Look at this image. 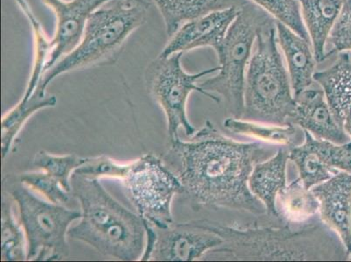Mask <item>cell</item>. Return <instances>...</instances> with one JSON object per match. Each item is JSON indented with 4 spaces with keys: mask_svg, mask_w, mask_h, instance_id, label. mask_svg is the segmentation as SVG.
Masks as SVG:
<instances>
[{
    "mask_svg": "<svg viewBox=\"0 0 351 262\" xmlns=\"http://www.w3.org/2000/svg\"><path fill=\"white\" fill-rule=\"evenodd\" d=\"M191 139L170 145L169 156L178 166L181 195L191 209L265 215L266 209L249 189L248 180L254 166L273 156L274 150L261 143L236 142L222 135L209 120Z\"/></svg>",
    "mask_w": 351,
    "mask_h": 262,
    "instance_id": "6da1fadb",
    "label": "cell"
},
{
    "mask_svg": "<svg viewBox=\"0 0 351 262\" xmlns=\"http://www.w3.org/2000/svg\"><path fill=\"white\" fill-rule=\"evenodd\" d=\"M254 225L224 226L208 220L223 244L210 249L201 261H346L339 236L320 217L302 224L270 219L266 214Z\"/></svg>",
    "mask_w": 351,
    "mask_h": 262,
    "instance_id": "7a4b0ae2",
    "label": "cell"
},
{
    "mask_svg": "<svg viewBox=\"0 0 351 262\" xmlns=\"http://www.w3.org/2000/svg\"><path fill=\"white\" fill-rule=\"evenodd\" d=\"M71 193L82 207L78 225L69 238L86 243L104 257L124 261L141 260L146 248L145 222L104 189L98 178L73 174Z\"/></svg>",
    "mask_w": 351,
    "mask_h": 262,
    "instance_id": "3957f363",
    "label": "cell"
},
{
    "mask_svg": "<svg viewBox=\"0 0 351 262\" xmlns=\"http://www.w3.org/2000/svg\"><path fill=\"white\" fill-rule=\"evenodd\" d=\"M149 6V3L113 0L94 12L78 47L44 73L35 91L46 93L50 83L63 73L113 65L134 32L145 24Z\"/></svg>",
    "mask_w": 351,
    "mask_h": 262,
    "instance_id": "277c9868",
    "label": "cell"
},
{
    "mask_svg": "<svg viewBox=\"0 0 351 262\" xmlns=\"http://www.w3.org/2000/svg\"><path fill=\"white\" fill-rule=\"evenodd\" d=\"M288 70L279 49L276 22L258 33L245 82L242 119L287 126L295 110Z\"/></svg>",
    "mask_w": 351,
    "mask_h": 262,
    "instance_id": "5b68a950",
    "label": "cell"
},
{
    "mask_svg": "<svg viewBox=\"0 0 351 262\" xmlns=\"http://www.w3.org/2000/svg\"><path fill=\"white\" fill-rule=\"evenodd\" d=\"M276 21L254 2L239 10L224 40L215 49L219 62V75L199 85L203 91L218 93L226 102L231 117L242 119L245 110V75L258 33Z\"/></svg>",
    "mask_w": 351,
    "mask_h": 262,
    "instance_id": "8992f818",
    "label": "cell"
},
{
    "mask_svg": "<svg viewBox=\"0 0 351 262\" xmlns=\"http://www.w3.org/2000/svg\"><path fill=\"white\" fill-rule=\"evenodd\" d=\"M3 191L18 204L27 241V261H60L69 254L66 236L82 212L39 199L20 178L6 176Z\"/></svg>",
    "mask_w": 351,
    "mask_h": 262,
    "instance_id": "52a82bcc",
    "label": "cell"
},
{
    "mask_svg": "<svg viewBox=\"0 0 351 262\" xmlns=\"http://www.w3.org/2000/svg\"><path fill=\"white\" fill-rule=\"evenodd\" d=\"M184 53L170 56H159L147 67L145 82L152 97L164 110L167 118L169 143L170 145L180 139L178 131L183 128L187 136L195 135L197 130L189 123L186 115V104L189 95L197 91L219 104L221 99L203 91L197 82L204 76L219 71V66L188 73L182 68L181 59Z\"/></svg>",
    "mask_w": 351,
    "mask_h": 262,
    "instance_id": "ba28073f",
    "label": "cell"
},
{
    "mask_svg": "<svg viewBox=\"0 0 351 262\" xmlns=\"http://www.w3.org/2000/svg\"><path fill=\"white\" fill-rule=\"evenodd\" d=\"M123 182L145 222L160 229L168 228L174 223L171 202L176 195L183 193V185L160 158L147 154L130 163Z\"/></svg>",
    "mask_w": 351,
    "mask_h": 262,
    "instance_id": "9c48e42d",
    "label": "cell"
},
{
    "mask_svg": "<svg viewBox=\"0 0 351 262\" xmlns=\"http://www.w3.org/2000/svg\"><path fill=\"white\" fill-rule=\"evenodd\" d=\"M156 238L147 261H193L223 244L221 236L210 228L208 219L171 224L155 228Z\"/></svg>",
    "mask_w": 351,
    "mask_h": 262,
    "instance_id": "30bf717a",
    "label": "cell"
},
{
    "mask_svg": "<svg viewBox=\"0 0 351 262\" xmlns=\"http://www.w3.org/2000/svg\"><path fill=\"white\" fill-rule=\"evenodd\" d=\"M304 136L302 145L289 150V160L295 165L306 187L311 189L341 171L351 174V140L337 145L315 139L307 130Z\"/></svg>",
    "mask_w": 351,
    "mask_h": 262,
    "instance_id": "8fae6325",
    "label": "cell"
},
{
    "mask_svg": "<svg viewBox=\"0 0 351 262\" xmlns=\"http://www.w3.org/2000/svg\"><path fill=\"white\" fill-rule=\"evenodd\" d=\"M110 1L113 0H43L45 5L52 9L57 21L52 40L53 51L46 71L78 47L89 17Z\"/></svg>",
    "mask_w": 351,
    "mask_h": 262,
    "instance_id": "7c38bea8",
    "label": "cell"
},
{
    "mask_svg": "<svg viewBox=\"0 0 351 262\" xmlns=\"http://www.w3.org/2000/svg\"><path fill=\"white\" fill-rule=\"evenodd\" d=\"M239 10V8L226 9L186 22L170 38L159 56H170L205 47L218 49Z\"/></svg>",
    "mask_w": 351,
    "mask_h": 262,
    "instance_id": "4fadbf2b",
    "label": "cell"
},
{
    "mask_svg": "<svg viewBox=\"0 0 351 262\" xmlns=\"http://www.w3.org/2000/svg\"><path fill=\"white\" fill-rule=\"evenodd\" d=\"M320 204L322 222L337 233L351 254V174L341 171L311 188Z\"/></svg>",
    "mask_w": 351,
    "mask_h": 262,
    "instance_id": "5bb4252c",
    "label": "cell"
},
{
    "mask_svg": "<svg viewBox=\"0 0 351 262\" xmlns=\"http://www.w3.org/2000/svg\"><path fill=\"white\" fill-rule=\"evenodd\" d=\"M296 107L289 123L308 131L315 139L337 145L350 141V137L339 126L328 106L324 92L312 85L295 97Z\"/></svg>",
    "mask_w": 351,
    "mask_h": 262,
    "instance_id": "9a60e30c",
    "label": "cell"
},
{
    "mask_svg": "<svg viewBox=\"0 0 351 262\" xmlns=\"http://www.w3.org/2000/svg\"><path fill=\"white\" fill-rule=\"evenodd\" d=\"M277 38L291 82L293 97L315 84L317 59L311 40L300 36L282 22L276 21Z\"/></svg>",
    "mask_w": 351,
    "mask_h": 262,
    "instance_id": "2e32d148",
    "label": "cell"
},
{
    "mask_svg": "<svg viewBox=\"0 0 351 262\" xmlns=\"http://www.w3.org/2000/svg\"><path fill=\"white\" fill-rule=\"evenodd\" d=\"M289 150L287 147L277 150L276 154L267 160L255 165L249 177V189L264 204L266 215L270 219H280L276 200L287 187Z\"/></svg>",
    "mask_w": 351,
    "mask_h": 262,
    "instance_id": "e0dca14e",
    "label": "cell"
},
{
    "mask_svg": "<svg viewBox=\"0 0 351 262\" xmlns=\"http://www.w3.org/2000/svg\"><path fill=\"white\" fill-rule=\"evenodd\" d=\"M303 22L317 62H324L326 44L339 17L343 0H299Z\"/></svg>",
    "mask_w": 351,
    "mask_h": 262,
    "instance_id": "ac0fdd59",
    "label": "cell"
},
{
    "mask_svg": "<svg viewBox=\"0 0 351 262\" xmlns=\"http://www.w3.org/2000/svg\"><path fill=\"white\" fill-rule=\"evenodd\" d=\"M314 80L324 91L332 114L341 126L344 114L351 107L350 54L347 52L338 53V58L333 65L324 71L315 72Z\"/></svg>",
    "mask_w": 351,
    "mask_h": 262,
    "instance_id": "d6986e66",
    "label": "cell"
},
{
    "mask_svg": "<svg viewBox=\"0 0 351 262\" xmlns=\"http://www.w3.org/2000/svg\"><path fill=\"white\" fill-rule=\"evenodd\" d=\"M276 207L282 222L302 224L317 217L320 204L311 189L306 187L298 178L278 195Z\"/></svg>",
    "mask_w": 351,
    "mask_h": 262,
    "instance_id": "ffe728a7",
    "label": "cell"
},
{
    "mask_svg": "<svg viewBox=\"0 0 351 262\" xmlns=\"http://www.w3.org/2000/svg\"><path fill=\"white\" fill-rule=\"evenodd\" d=\"M57 99L54 95L47 97L46 93L35 91L27 100L19 102L1 121V151L2 158H5L10 152L16 137L35 112L44 108L54 107Z\"/></svg>",
    "mask_w": 351,
    "mask_h": 262,
    "instance_id": "44dd1931",
    "label": "cell"
},
{
    "mask_svg": "<svg viewBox=\"0 0 351 262\" xmlns=\"http://www.w3.org/2000/svg\"><path fill=\"white\" fill-rule=\"evenodd\" d=\"M224 126L235 134L277 143L289 149L300 145L302 135H304V130H300L299 126L293 123L287 124V126H276V124L267 126V123L229 117L225 120Z\"/></svg>",
    "mask_w": 351,
    "mask_h": 262,
    "instance_id": "7402d4cb",
    "label": "cell"
},
{
    "mask_svg": "<svg viewBox=\"0 0 351 262\" xmlns=\"http://www.w3.org/2000/svg\"><path fill=\"white\" fill-rule=\"evenodd\" d=\"M19 6L24 12L25 17L33 30L34 39V59L33 69L28 82L27 89H25L23 95V100H27L33 95L35 89L40 82L41 78L46 72L47 63H49L50 57L52 56L53 46L52 40H47L46 34L43 30V25L38 19L35 17L33 10H32L28 3L25 0H15Z\"/></svg>",
    "mask_w": 351,
    "mask_h": 262,
    "instance_id": "603a6c76",
    "label": "cell"
},
{
    "mask_svg": "<svg viewBox=\"0 0 351 262\" xmlns=\"http://www.w3.org/2000/svg\"><path fill=\"white\" fill-rule=\"evenodd\" d=\"M12 198L3 191L1 204V261L27 260L25 237L12 213Z\"/></svg>",
    "mask_w": 351,
    "mask_h": 262,
    "instance_id": "cb8c5ba5",
    "label": "cell"
},
{
    "mask_svg": "<svg viewBox=\"0 0 351 262\" xmlns=\"http://www.w3.org/2000/svg\"><path fill=\"white\" fill-rule=\"evenodd\" d=\"M251 0H176L173 20L169 37L173 36L182 25L212 12L230 8H242Z\"/></svg>",
    "mask_w": 351,
    "mask_h": 262,
    "instance_id": "d4e9b609",
    "label": "cell"
},
{
    "mask_svg": "<svg viewBox=\"0 0 351 262\" xmlns=\"http://www.w3.org/2000/svg\"><path fill=\"white\" fill-rule=\"evenodd\" d=\"M88 158L75 155L56 156L46 152H38L34 164L59 181L62 187L71 193V177L76 169L86 164Z\"/></svg>",
    "mask_w": 351,
    "mask_h": 262,
    "instance_id": "484cf974",
    "label": "cell"
},
{
    "mask_svg": "<svg viewBox=\"0 0 351 262\" xmlns=\"http://www.w3.org/2000/svg\"><path fill=\"white\" fill-rule=\"evenodd\" d=\"M269 12L276 21L282 22L306 40H309L303 22L299 0H251Z\"/></svg>",
    "mask_w": 351,
    "mask_h": 262,
    "instance_id": "4316f807",
    "label": "cell"
},
{
    "mask_svg": "<svg viewBox=\"0 0 351 262\" xmlns=\"http://www.w3.org/2000/svg\"><path fill=\"white\" fill-rule=\"evenodd\" d=\"M22 183L30 189L38 191L53 204L68 206L71 203V194L59 181L45 171L27 172L20 176Z\"/></svg>",
    "mask_w": 351,
    "mask_h": 262,
    "instance_id": "83f0119b",
    "label": "cell"
},
{
    "mask_svg": "<svg viewBox=\"0 0 351 262\" xmlns=\"http://www.w3.org/2000/svg\"><path fill=\"white\" fill-rule=\"evenodd\" d=\"M328 43L331 45V49L326 53L327 59L333 54L351 51V0H343V8Z\"/></svg>",
    "mask_w": 351,
    "mask_h": 262,
    "instance_id": "f1b7e54d",
    "label": "cell"
},
{
    "mask_svg": "<svg viewBox=\"0 0 351 262\" xmlns=\"http://www.w3.org/2000/svg\"><path fill=\"white\" fill-rule=\"evenodd\" d=\"M130 169V164L120 165L106 156L88 158L86 164L76 169L73 174L91 178H114L123 180Z\"/></svg>",
    "mask_w": 351,
    "mask_h": 262,
    "instance_id": "f546056e",
    "label": "cell"
},
{
    "mask_svg": "<svg viewBox=\"0 0 351 262\" xmlns=\"http://www.w3.org/2000/svg\"><path fill=\"white\" fill-rule=\"evenodd\" d=\"M158 6L164 19L166 32L171 29L172 20H173L174 8L176 0H152Z\"/></svg>",
    "mask_w": 351,
    "mask_h": 262,
    "instance_id": "4dcf8cb0",
    "label": "cell"
},
{
    "mask_svg": "<svg viewBox=\"0 0 351 262\" xmlns=\"http://www.w3.org/2000/svg\"><path fill=\"white\" fill-rule=\"evenodd\" d=\"M341 126H343V130H346V132L349 135L351 139V107L346 111V113L344 114Z\"/></svg>",
    "mask_w": 351,
    "mask_h": 262,
    "instance_id": "1f68e13d",
    "label": "cell"
},
{
    "mask_svg": "<svg viewBox=\"0 0 351 262\" xmlns=\"http://www.w3.org/2000/svg\"><path fill=\"white\" fill-rule=\"evenodd\" d=\"M132 1H137V2H143V3H149L148 0H132Z\"/></svg>",
    "mask_w": 351,
    "mask_h": 262,
    "instance_id": "d6a6232c",
    "label": "cell"
},
{
    "mask_svg": "<svg viewBox=\"0 0 351 262\" xmlns=\"http://www.w3.org/2000/svg\"><path fill=\"white\" fill-rule=\"evenodd\" d=\"M350 260L351 261V254H350Z\"/></svg>",
    "mask_w": 351,
    "mask_h": 262,
    "instance_id": "836d02e7",
    "label": "cell"
}]
</instances>
